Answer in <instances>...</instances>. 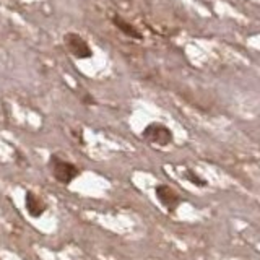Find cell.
<instances>
[{"mask_svg": "<svg viewBox=\"0 0 260 260\" xmlns=\"http://www.w3.org/2000/svg\"><path fill=\"white\" fill-rule=\"evenodd\" d=\"M154 193H156V199L165 207L169 213H174L179 208V205L182 203L181 195H179L173 187H169L168 184H158L154 187Z\"/></svg>", "mask_w": 260, "mask_h": 260, "instance_id": "obj_4", "label": "cell"}, {"mask_svg": "<svg viewBox=\"0 0 260 260\" xmlns=\"http://www.w3.org/2000/svg\"><path fill=\"white\" fill-rule=\"evenodd\" d=\"M49 166H51L52 176L55 177V181H59L60 184H70L73 179H77L80 174V169L75 165L55 156V154H52V156L49 158Z\"/></svg>", "mask_w": 260, "mask_h": 260, "instance_id": "obj_1", "label": "cell"}, {"mask_svg": "<svg viewBox=\"0 0 260 260\" xmlns=\"http://www.w3.org/2000/svg\"><path fill=\"white\" fill-rule=\"evenodd\" d=\"M184 177L185 181H189L190 184L197 185V187H207V179H203L199 173H195L193 169H185L184 171Z\"/></svg>", "mask_w": 260, "mask_h": 260, "instance_id": "obj_7", "label": "cell"}, {"mask_svg": "<svg viewBox=\"0 0 260 260\" xmlns=\"http://www.w3.org/2000/svg\"><path fill=\"white\" fill-rule=\"evenodd\" d=\"M81 101H83L86 106H91V104H94L96 101H94V98L91 96V94H88V93H85L83 94V98H81Z\"/></svg>", "mask_w": 260, "mask_h": 260, "instance_id": "obj_8", "label": "cell"}, {"mask_svg": "<svg viewBox=\"0 0 260 260\" xmlns=\"http://www.w3.org/2000/svg\"><path fill=\"white\" fill-rule=\"evenodd\" d=\"M112 24L116 26L122 35H125L127 38H132V39H143V35L140 31H138L132 23H128V21H125L124 18H120L119 15H114L112 16Z\"/></svg>", "mask_w": 260, "mask_h": 260, "instance_id": "obj_6", "label": "cell"}, {"mask_svg": "<svg viewBox=\"0 0 260 260\" xmlns=\"http://www.w3.org/2000/svg\"><path fill=\"white\" fill-rule=\"evenodd\" d=\"M63 44L67 47V51L75 57V59H91L93 49L89 47L86 39L78 35V32H65L63 35Z\"/></svg>", "mask_w": 260, "mask_h": 260, "instance_id": "obj_3", "label": "cell"}, {"mask_svg": "<svg viewBox=\"0 0 260 260\" xmlns=\"http://www.w3.org/2000/svg\"><path fill=\"white\" fill-rule=\"evenodd\" d=\"M24 205H26V211L29 213V216H32V218L43 216V213L47 208L46 202L32 192H26V195H24Z\"/></svg>", "mask_w": 260, "mask_h": 260, "instance_id": "obj_5", "label": "cell"}, {"mask_svg": "<svg viewBox=\"0 0 260 260\" xmlns=\"http://www.w3.org/2000/svg\"><path fill=\"white\" fill-rule=\"evenodd\" d=\"M142 137H143V140H146L148 143L159 145V146H169L174 142L173 130L166 127L165 124H159V122H153V124L146 125L143 128Z\"/></svg>", "mask_w": 260, "mask_h": 260, "instance_id": "obj_2", "label": "cell"}, {"mask_svg": "<svg viewBox=\"0 0 260 260\" xmlns=\"http://www.w3.org/2000/svg\"><path fill=\"white\" fill-rule=\"evenodd\" d=\"M124 2H130V0H124Z\"/></svg>", "mask_w": 260, "mask_h": 260, "instance_id": "obj_9", "label": "cell"}]
</instances>
